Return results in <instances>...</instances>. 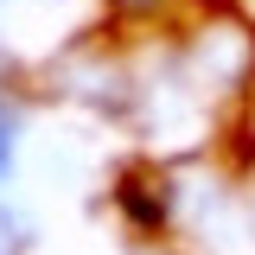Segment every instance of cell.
<instances>
[{
	"label": "cell",
	"instance_id": "cell-1",
	"mask_svg": "<svg viewBox=\"0 0 255 255\" xmlns=\"http://www.w3.org/2000/svg\"><path fill=\"white\" fill-rule=\"evenodd\" d=\"M13 243H19V236H13V217H6V211H0V255L13 249Z\"/></svg>",
	"mask_w": 255,
	"mask_h": 255
},
{
	"label": "cell",
	"instance_id": "cell-2",
	"mask_svg": "<svg viewBox=\"0 0 255 255\" xmlns=\"http://www.w3.org/2000/svg\"><path fill=\"white\" fill-rule=\"evenodd\" d=\"M0 159H6V122H0Z\"/></svg>",
	"mask_w": 255,
	"mask_h": 255
}]
</instances>
